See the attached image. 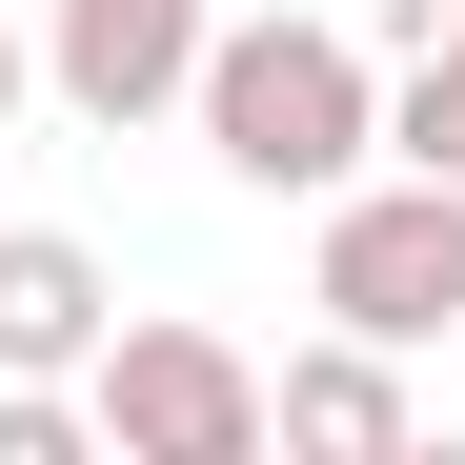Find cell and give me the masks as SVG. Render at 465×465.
Wrapping results in <instances>:
<instances>
[{
	"mask_svg": "<svg viewBox=\"0 0 465 465\" xmlns=\"http://www.w3.org/2000/svg\"><path fill=\"white\" fill-rule=\"evenodd\" d=\"M183 122H203V163L243 183V203H324V183L384 163V61L344 21H203Z\"/></svg>",
	"mask_w": 465,
	"mask_h": 465,
	"instance_id": "1",
	"label": "cell"
},
{
	"mask_svg": "<svg viewBox=\"0 0 465 465\" xmlns=\"http://www.w3.org/2000/svg\"><path fill=\"white\" fill-rule=\"evenodd\" d=\"M324 324H364V344H445L465 324V183H425V163H364V183H324Z\"/></svg>",
	"mask_w": 465,
	"mask_h": 465,
	"instance_id": "2",
	"label": "cell"
},
{
	"mask_svg": "<svg viewBox=\"0 0 465 465\" xmlns=\"http://www.w3.org/2000/svg\"><path fill=\"white\" fill-rule=\"evenodd\" d=\"M82 425L122 465H263V364L163 303V324H102L82 344Z\"/></svg>",
	"mask_w": 465,
	"mask_h": 465,
	"instance_id": "3",
	"label": "cell"
},
{
	"mask_svg": "<svg viewBox=\"0 0 465 465\" xmlns=\"http://www.w3.org/2000/svg\"><path fill=\"white\" fill-rule=\"evenodd\" d=\"M183 61H203V0H61V21H41V82L82 102L102 142H122V122H163V102H183Z\"/></svg>",
	"mask_w": 465,
	"mask_h": 465,
	"instance_id": "4",
	"label": "cell"
},
{
	"mask_svg": "<svg viewBox=\"0 0 465 465\" xmlns=\"http://www.w3.org/2000/svg\"><path fill=\"white\" fill-rule=\"evenodd\" d=\"M263 445H324V465H405V445H425V405H405V344L324 324L303 364H263Z\"/></svg>",
	"mask_w": 465,
	"mask_h": 465,
	"instance_id": "5",
	"label": "cell"
},
{
	"mask_svg": "<svg viewBox=\"0 0 465 465\" xmlns=\"http://www.w3.org/2000/svg\"><path fill=\"white\" fill-rule=\"evenodd\" d=\"M122 324L102 243H61V223H0V384H82V344Z\"/></svg>",
	"mask_w": 465,
	"mask_h": 465,
	"instance_id": "6",
	"label": "cell"
},
{
	"mask_svg": "<svg viewBox=\"0 0 465 465\" xmlns=\"http://www.w3.org/2000/svg\"><path fill=\"white\" fill-rule=\"evenodd\" d=\"M384 163H425V183H465V0H425L405 82H384Z\"/></svg>",
	"mask_w": 465,
	"mask_h": 465,
	"instance_id": "7",
	"label": "cell"
},
{
	"mask_svg": "<svg viewBox=\"0 0 465 465\" xmlns=\"http://www.w3.org/2000/svg\"><path fill=\"white\" fill-rule=\"evenodd\" d=\"M102 425H82V384H0V465H82Z\"/></svg>",
	"mask_w": 465,
	"mask_h": 465,
	"instance_id": "8",
	"label": "cell"
},
{
	"mask_svg": "<svg viewBox=\"0 0 465 465\" xmlns=\"http://www.w3.org/2000/svg\"><path fill=\"white\" fill-rule=\"evenodd\" d=\"M21 82H41V41H21V21H0V122H21Z\"/></svg>",
	"mask_w": 465,
	"mask_h": 465,
	"instance_id": "9",
	"label": "cell"
}]
</instances>
